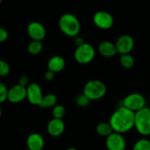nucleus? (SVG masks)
Here are the masks:
<instances>
[{"mask_svg":"<svg viewBox=\"0 0 150 150\" xmlns=\"http://www.w3.org/2000/svg\"><path fill=\"white\" fill-rule=\"evenodd\" d=\"M59 27L63 34L74 38L80 32V23L78 18L71 13H65L59 19Z\"/></svg>","mask_w":150,"mask_h":150,"instance_id":"nucleus-2","label":"nucleus"},{"mask_svg":"<svg viewBox=\"0 0 150 150\" xmlns=\"http://www.w3.org/2000/svg\"><path fill=\"white\" fill-rule=\"evenodd\" d=\"M8 38V32L5 28L0 27V43L6 41Z\"/></svg>","mask_w":150,"mask_h":150,"instance_id":"nucleus-26","label":"nucleus"},{"mask_svg":"<svg viewBox=\"0 0 150 150\" xmlns=\"http://www.w3.org/2000/svg\"><path fill=\"white\" fill-rule=\"evenodd\" d=\"M27 99V88L15 85L8 90V100L12 103H19Z\"/></svg>","mask_w":150,"mask_h":150,"instance_id":"nucleus-12","label":"nucleus"},{"mask_svg":"<svg viewBox=\"0 0 150 150\" xmlns=\"http://www.w3.org/2000/svg\"><path fill=\"white\" fill-rule=\"evenodd\" d=\"M57 99L55 95L53 93H48L46 96H44L39 106L44 108H52L57 105Z\"/></svg>","mask_w":150,"mask_h":150,"instance_id":"nucleus-18","label":"nucleus"},{"mask_svg":"<svg viewBox=\"0 0 150 150\" xmlns=\"http://www.w3.org/2000/svg\"><path fill=\"white\" fill-rule=\"evenodd\" d=\"M96 132L100 136L108 137L113 132V130L109 122H101L96 127Z\"/></svg>","mask_w":150,"mask_h":150,"instance_id":"nucleus-17","label":"nucleus"},{"mask_svg":"<svg viewBox=\"0 0 150 150\" xmlns=\"http://www.w3.org/2000/svg\"><path fill=\"white\" fill-rule=\"evenodd\" d=\"M105 144L108 150H125L127 146L125 137L116 132H112L106 137Z\"/></svg>","mask_w":150,"mask_h":150,"instance_id":"nucleus-7","label":"nucleus"},{"mask_svg":"<svg viewBox=\"0 0 150 150\" xmlns=\"http://www.w3.org/2000/svg\"><path fill=\"white\" fill-rule=\"evenodd\" d=\"M119 63L122 67L125 69H131L135 65V59L130 54H121Z\"/></svg>","mask_w":150,"mask_h":150,"instance_id":"nucleus-19","label":"nucleus"},{"mask_svg":"<svg viewBox=\"0 0 150 150\" xmlns=\"http://www.w3.org/2000/svg\"><path fill=\"white\" fill-rule=\"evenodd\" d=\"M8 90L4 83L0 82V103H2L8 99Z\"/></svg>","mask_w":150,"mask_h":150,"instance_id":"nucleus-25","label":"nucleus"},{"mask_svg":"<svg viewBox=\"0 0 150 150\" xmlns=\"http://www.w3.org/2000/svg\"><path fill=\"white\" fill-rule=\"evenodd\" d=\"M93 21L95 25L102 30H108L111 28L114 23L112 15L106 11H98L93 15Z\"/></svg>","mask_w":150,"mask_h":150,"instance_id":"nucleus-8","label":"nucleus"},{"mask_svg":"<svg viewBox=\"0 0 150 150\" xmlns=\"http://www.w3.org/2000/svg\"><path fill=\"white\" fill-rule=\"evenodd\" d=\"M66 66V61L61 56L55 55L52 57L49 60L47 63V68L48 70L52 71L54 73H57L64 69Z\"/></svg>","mask_w":150,"mask_h":150,"instance_id":"nucleus-16","label":"nucleus"},{"mask_svg":"<svg viewBox=\"0 0 150 150\" xmlns=\"http://www.w3.org/2000/svg\"><path fill=\"white\" fill-rule=\"evenodd\" d=\"M27 49H28V52L30 54L36 55V54H40L42 51L43 44L40 41H32L29 44Z\"/></svg>","mask_w":150,"mask_h":150,"instance_id":"nucleus-20","label":"nucleus"},{"mask_svg":"<svg viewBox=\"0 0 150 150\" xmlns=\"http://www.w3.org/2000/svg\"><path fill=\"white\" fill-rule=\"evenodd\" d=\"M74 44L77 47H79V46L82 45V44H84V41H83V38L82 37H80L79 35L74 37Z\"/></svg>","mask_w":150,"mask_h":150,"instance_id":"nucleus-29","label":"nucleus"},{"mask_svg":"<svg viewBox=\"0 0 150 150\" xmlns=\"http://www.w3.org/2000/svg\"><path fill=\"white\" fill-rule=\"evenodd\" d=\"M132 150H150V141L142 138L134 144Z\"/></svg>","mask_w":150,"mask_h":150,"instance_id":"nucleus-21","label":"nucleus"},{"mask_svg":"<svg viewBox=\"0 0 150 150\" xmlns=\"http://www.w3.org/2000/svg\"><path fill=\"white\" fill-rule=\"evenodd\" d=\"M98 50L99 53L105 57H112L118 53L115 44L108 41H102L99 45Z\"/></svg>","mask_w":150,"mask_h":150,"instance_id":"nucleus-15","label":"nucleus"},{"mask_svg":"<svg viewBox=\"0 0 150 150\" xmlns=\"http://www.w3.org/2000/svg\"><path fill=\"white\" fill-rule=\"evenodd\" d=\"M45 141L42 135L37 132L30 134L27 138V146L29 150H43Z\"/></svg>","mask_w":150,"mask_h":150,"instance_id":"nucleus-14","label":"nucleus"},{"mask_svg":"<svg viewBox=\"0 0 150 150\" xmlns=\"http://www.w3.org/2000/svg\"><path fill=\"white\" fill-rule=\"evenodd\" d=\"M30 80H29V77L26 75H23L19 78V82H18V84L21 85V86H24V87L27 88V86L30 84Z\"/></svg>","mask_w":150,"mask_h":150,"instance_id":"nucleus-27","label":"nucleus"},{"mask_svg":"<svg viewBox=\"0 0 150 150\" xmlns=\"http://www.w3.org/2000/svg\"><path fill=\"white\" fill-rule=\"evenodd\" d=\"M54 74L55 73H54L52 71L47 70L45 72V74H44V78L47 80H48V81H51V80H52L54 78Z\"/></svg>","mask_w":150,"mask_h":150,"instance_id":"nucleus-28","label":"nucleus"},{"mask_svg":"<svg viewBox=\"0 0 150 150\" xmlns=\"http://www.w3.org/2000/svg\"><path fill=\"white\" fill-rule=\"evenodd\" d=\"M109 123L113 132L121 134L129 132L135 125V112L124 106L119 107L110 116Z\"/></svg>","mask_w":150,"mask_h":150,"instance_id":"nucleus-1","label":"nucleus"},{"mask_svg":"<svg viewBox=\"0 0 150 150\" xmlns=\"http://www.w3.org/2000/svg\"><path fill=\"white\" fill-rule=\"evenodd\" d=\"M66 114V109L64 107L61 105H56L55 106L53 107L52 110V116L53 118L55 119H62L64 117Z\"/></svg>","mask_w":150,"mask_h":150,"instance_id":"nucleus-22","label":"nucleus"},{"mask_svg":"<svg viewBox=\"0 0 150 150\" xmlns=\"http://www.w3.org/2000/svg\"><path fill=\"white\" fill-rule=\"evenodd\" d=\"M2 108H1V106H0V118H1V116H2Z\"/></svg>","mask_w":150,"mask_h":150,"instance_id":"nucleus-31","label":"nucleus"},{"mask_svg":"<svg viewBox=\"0 0 150 150\" xmlns=\"http://www.w3.org/2000/svg\"><path fill=\"white\" fill-rule=\"evenodd\" d=\"M43 97L44 95L41 86L35 83H30L27 87V99L29 102L33 105L39 106Z\"/></svg>","mask_w":150,"mask_h":150,"instance_id":"nucleus-9","label":"nucleus"},{"mask_svg":"<svg viewBox=\"0 0 150 150\" xmlns=\"http://www.w3.org/2000/svg\"><path fill=\"white\" fill-rule=\"evenodd\" d=\"M95 50L93 46L88 43L77 47L74 52V59L80 64H87L91 63L95 57Z\"/></svg>","mask_w":150,"mask_h":150,"instance_id":"nucleus-5","label":"nucleus"},{"mask_svg":"<svg viewBox=\"0 0 150 150\" xmlns=\"http://www.w3.org/2000/svg\"><path fill=\"white\" fill-rule=\"evenodd\" d=\"M10 71L11 68L8 63L4 60H0V77L7 76L10 73Z\"/></svg>","mask_w":150,"mask_h":150,"instance_id":"nucleus-24","label":"nucleus"},{"mask_svg":"<svg viewBox=\"0 0 150 150\" xmlns=\"http://www.w3.org/2000/svg\"><path fill=\"white\" fill-rule=\"evenodd\" d=\"M1 3H2V0H0V5H1Z\"/></svg>","mask_w":150,"mask_h":150,"instance_id":"nucleus-32","label":"nucleus"},{"mask_svg":"<svg viewBox=\"0 0 150 150\" xmlns=\"http://www.w3.org/2000/svg\"><path fill=\"white\" fill-rule=\"evenodd\" d=\"M27 34L31 38L33 41H41L47 35L45 27L38 21L30 22L27 26Z\"/></svg>","mask_w":150,"mask_h":150,"instance_id":"nucleus-10","label":"nucleus"},{"mask_svg":"<svg viewBox=\"0 0 150 150\" xmlns=\"http://www.w3.org/2000/svg\"><path fill=\"white\" fill-rule=\"evenodd\" d=\"M106 93L107 87L105 84L98 80H90L85 85L83 88V93L91 101L102 99Z\"/></svg>","mask_w":150,"mask_h":150,"instance_id":"nucleus-4","label":"nucleus"},{"mask_svg":"<svg viewBox=\"0 0 150 150\" xmlns=\"http://www.w3.org/2000/svg\"><path fill=\"white\" fill-rule=\"evenodd\" d=\"M66 150H78V149H76V148H74V147H71V148L67 149Z\"/></svg>","mask_w":150,"mask_h":150,"instance_id":"nucleus-30","label":"nucleus"},{"mask_svg":"<svg viewBox=\"0 0 150 150\" xmlns=\"http://www.w3.org/2000/svg\"><path fill=\"white\" fill-rule=\"evenodd\" d=\"M64 130L65 124L62 119L53 118L47 125V132L49 135L52 137L60 136L63 133Z\"/></svg>","mask_w":150,"mask_h":150,"instance_id":"nucleus-13","label":"nucleus"},{"mask_svg":"<svg viewBox=\"0 0 150 150\" xmlns=\"http://www.w3.org/2000/svg\"><path fill=\"white\" fill-rule=\"evenodd\" d=\"M117 52L121 54H129L135 46L134 39L129 35H122L116 40L115 44Z\"/></svg>","mask_w":150,"mask_h":150,"instance_id":"nucleus-11","label":"nucleus"},{"mask_svg":"<svg viewBox=\"0 0 150 150\" xmlns=\"http://www.w3.org/2000/svg\"><path fill=\"white\" fill-rule=\"evenodd\" d=\"M123 105L127 109L136 112L145 107L146 99L142 94L139 93H132L127 95L122 102Z\"/></svg>","mask_w":150,"mask_h":150,"instance_id":"nucleus-6","label":"nucleus"},{"mask_svg":"<svg viewBox=\"0 0 150 150\" xmlns=\"http://www.w3.org/2000/svg\"><path fill=\"white\" fill-rule=\"evenodd\" d=\"M91 102L90 99L84 94V93H82V94L78 95L76 98V102H77V105L80 107H86L88 105L89 102Z\"/></svg>","mask_w":150,"mask_h":150,"instance_id":"nucleus-23","label":"nucleus"},{"mask_svg":"<svg viewBox=\"0 0 150 150\" xmlns=\"http://www.w3.org/2000/svg\"><path fill=\"white\" fill-rule=\"evenodd\" d=\"M134 127L141 135H150V109L144 107L135 112V125Z\"/></svg>","mask_w":150,"mask_h":150,"instance_id":"nucleus-3","label":"nucleus"}]
</instances>
